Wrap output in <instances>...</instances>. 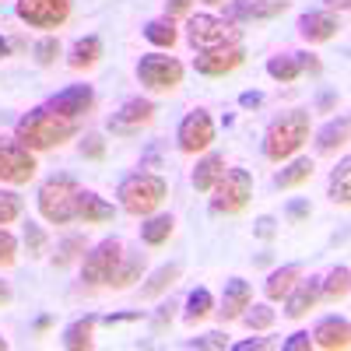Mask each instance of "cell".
<instances>
[{"label": "cell", "instance_id": "obj_44", "mask_svg": "<svg viewBox=\"0 0 351 351\" xmlns=\"http://www.w3.org/2000/svg\"><path fill=\"white\" fill-rule=\"evenodd\" d=\"M190 4H193V0H165V18H180V14H186Z\"/></svg>", "mask_w": 351, "mask_h": 351}, {"label": "cell", "instance_id": "obj_10", "mask_svg": "<svg viewBox=\"0 0 351 351\" xmlns=\"http://www.w3.org/2000/svg\"><path fill=\"white\" fill-rule=\"evenodd\" d=\"M176 141H180V152L197 155V152H208L211 141H215V120L208 116V109H193L183 116L180 130H176Z\"/></svg>", "mask_w": 351, "mask_h": 351}, {"label": "cell", "instance_id": "obj_25", "mask_svg": "<svg viewBox=\"0 0 351 351\" xmlns=\"http://www.w3.org/2000/svg\"><path fill=\"white\" fill-rule=\"evenodd\" d=\"M313 169H316L313 158H295L288 169H281V172L274 176V186H278V190H295V186H302L309 176H313Z\"/></svg>", "mask_w": 351, "mask_h": 351}, {"label": "cell", "instance_id": "obj_24", "mask_svg": "<svg viewBox=\"0 0 351 351\" xmlns=\"http://www.w3.org/2000/svg\"><path fill=\"white\" fill-rule=\"evenodd\" d=\"M348 130H351V120L348 116H337V120H330L324 130L316 134V152H337V148H344L348 144Z\"/></svg>", "mask_w": 351, "mask_h": 351}, {"label": "cell", "instance_id": "obj_15", "mask_svg": "<svg viewBox=\"0 0 351 351\" xmlns=\"http://www.w3.org/2000/svg\"><path fill=\"white\" fill-rule=\"evenodd\" d=\"M288 11V0H232L225 8V21L239 25V21H267Z\"/></svg>", "mask_w": 351, "mask_h": 351}, {"label": "cell", "instance_id": "obj_50", "mask_svg": "<svg viewBox=\"0 0 351 351\" xmlns=\"http://www.w3.org/2000/svg\"><path fill=\"white\" fill-rule=\"evenodd\" d=\"M172 309H176V306L169 302V306H162V309L155 313V330H162V327L169 324V319H172Z\"/></svg>", "mask_w": 351, "mask_h": 351}, {"label": "cell", "instance_id": "obj_43", "mask_svg": "<svg viewBox=\"0 0 351 351\" xmlns=\"http://www.w3.org/2000/svg\"><path fill=\"white\" fill-rule=\"evenodd\" d=\"M281 348H285V351H309V348H313V337H309L306 330H299V334H291Z\"/></svg>", "mask_w": 351, "mask_h": 351}, {"label": "cell", "instance_id": "obj_2", "mask_svg": "<svg viewBox=\"0 0 351 351\" xmlns=\"http://www.w3.org/2000/svg\"><path fill=\"white\" fill-rule=\"evenodd\" d=\"M306 141H309V112L306 109L281 112L278 120H271L267 134H263V155H267L271 162L291 158Z\"/></svg>", "mask_w": 351, "mask_h": 351}, {"label": "cell", "instance_id": "obj_33", "mask_svg": "<svg viewBox=\"0 0 351 351\" xmlns=\"http://www.w3.org/2000/svg\"><path fill=\"white\" fill-rule=\"evenodd\" d=\"M211 309H215L211 291H208V288H193V291H190V299H186V313H183V319H186V324H197V319H204Z\"/></svg>", "mask_w": 351, "mask_h": 351}, {"label": "cell", "instance_id": "obj_17", "mask_svg": "<svg viewBox=\"0 0 351 351\" xmlns=\"http://www.w3.org/2000/svg\"><path fill=\"white\" fill-rule=\"evenodd\" d=\"M253 302V288H250V281H243V278H228L225 281V291H221V319H239L243 316V309Z\"/></svg>", "mask_w": 351, "mask_h": 351}, {"label": "cell", "instance_id": "obj_6", "mask_svg": "<svg viewBox=\"0 0 351 351\" xmlns=\"http://www.w3.org/2000/svg\"><path fill=\"white\" fill-rule=\"evenodd\" d=\"M137 81L148 92H172L183 84V64L165 53H144L137 60Z\"/></svg>", "mask_w": 351, "mask_h": 351}, {"label": "cell", "instance_id": "obj_3", "mask_svg": "<svg viewBox=\"0 0 351 351\" xmlns=\"http://www.w3.org/2000/svg\"><path fill=\"white\" fill-rule=\"evenodd\" d=\"M165 193H169V186H165L162 176H155V172H134V176H127V180L120 183V193H116V197H120L123 211H130L137 218H148V215H155L162 208Z\"/></svg>", "mask_w": 351, "mask_h": 351}, {"label": "cell", "instance_id": "obj_30", "mask_svg": "<svg viewBox=\"0 0 351 351\" xmlns=\"http://www.w3.org/2000/svg\"><path fill=\"white\" fill-rule=\"evenodd\" d=\"M330 200L341 208L351 200V158H341V165L330 172Z\"/></svg>", "mask_w": 351, "mask_h": 351}, {"label": "cell", "instance_id": "obj_8", "mask_svg": "<svg viewBox=\"0 0 351 351\" xmlns=\"http://www.w3.org/2000/svg\"><path fill=\"white\" fill-rule=\"evenodd\" d=\"M120 260H123V243H120V239H102L92 253L84 256V263H81V281L92 285V288L109 285L112 274H116V267H120Z\"/></svg>", "mask_w": 351, "mask_h": 351}, {"label": "cell", "instance_id": "obj_23", "mask_svg": "<svg viewBox=\"0 0 351 351\" xmlns=\"http://www.w3.org/2000/svg\"><path fill=\"white\" fill-rule=\"evenodd\" d=\"M299 278H302L299 263H285V267H278V271L267 278V285H263V295H267V299H285L288 291L295 288Z\"/></svg>", "mask_w": 351, "mask_h": 351}, {"label": "cell", "instance_id": "obj_16", "mask_svg": "<svg viewBox=\"0 0 351 351\" xmlns=\"http://www.w3.org/2000/svg\"><path fill=\"white\" fill-rule=\"evenodd\" d=\"M313 344L324 351H344L351 344V327L344 316H324L313 330Z\"/></svg>", "mask_w": 351, "mask_h": 351}, {"label": "cell", "instance_id": "obj_22", "mask_svg": "<svg viewBox=\"0 0 351 351\" xmlns=\"http://www.w3.org/2000/svg\"><path fill=\"white\" fill-rule=\"evenodd\" d=\"M99 56H102V39H99V36H84V39H77V43L71 46L67 64H71L74 71H88V67L99 64Z\"/></svg>", "mask_w": 351, "mask_h": 351}, {"label": "cell", "instance_id": "obj_12", "mask_svg": "<svg viewBox=\"0 0 351 351\" xmlns=\"http://www.w3.org/2000/svg\"><path fill=\"white\" fill-rule=\"evenodd\" d=\"M243 60H246L243 43H228V46H215V49H204L200 56H193V67L204 77H225V74L236 71Z\"/></svg>", "mask_w": 351, "mask_h": 351}, {"label": "cell", "instance_id": "obj_26", "mask_svg": "<svg viewBox=\"0 0 351 351\" xmlns=\"http://www.w3.org/2000/svg\"><path fill=\"white\" fill-rule=\"evenodd\" d=\"M99 324V316H77L74 324L64 330V348L77 351V348H92V330Z\"/></svg>", "mask_w": 351, "mask_h": 351}, {"label": "cell", "instance_id": "obj_21", "mask_svg": "<svg viewBox=\"0 0 351 351\" xmlns=\"http://www.w3.org/2000/svg\"><path fill=\"white\" fill-rule=\"evenodd\" d=\"M221 172H225V155L208 152V155H204V158L197 162V169H193V190L211 193V190H215V183L221 180Z\"/></svg>", "mask_w": 351, "mask_h": 351}, {"label": "cell", "instance_id": "obj_19", "mask_svg": "<svg viewBox=\"0 0 351 351\" xmlns=\"http://www.w3.org/2000/svg\"><path fill=\"white\" fill-rule=\"evenodd\" d=\"M319 302V281H295V288L285 295V316H291V319H299V316H306L313 306Z\"/></svg>", "mask_w": 351, "mask_h": 351}, {"label": "cell", "instance_id": "obj_5", "mask_svg": "<svg viewBox=\"0 0 351 351\" xmlns=\"http://www.w3.org/2000/svg\"><path fill=\"white\" fill-rule=\"evenodd\" d=\"M211 193H215L211 197L215 215H239L253 197V176L246 169H225Z\"/></svg>", "mask_w": 351, "mask_h": 351}, {"label": "cell", "instance_id": "obj_45", "mask_svg": "<svg viewBox=\"0 0 351 351\" xmlns=\"http://www.w3.org/2000/svg\"><path fill=\"white\" fill-rule=\"evenodd\" d=\"M288 218H291V221L309 218V204H306V200H291V204H288Z\"/></svg>", "mask_w": 351, "mask_h": 351}, {"label": "cell", "instance_id": "obj_20", "mask_svg": "<svg viewBox=\"0 0 351 351\" xmlns=\"http://www.w3.org/2000/svg\"><path fill=\"white\" fill-rule=\"evenodd\" d=\"M77 218H81L84 225H102V221H112V218H116V208H112L109 200H102L99 193L81 190V193H77Z\"/></svg>", "mask_w": 351, "mask_h": 351}, {"label": "cell", "instance_id": "obj_47", "mask_svg": "<svg viewBox=\"0 0 351 351\" xmlns=\"http://www.w3.org/2000/svg\"><path fill=\"white\" fill-rule=\"evenodd\" d=\"M274 232H278V228H274V218H271V215H263V218L256 221V236H260V239H271Z\"/></svg>", "mask_w": 351, "mask_h": 351}, {"label": "cell", "instance_id": "obj_31", "mask_svg": "<svg viewBox=\"0 0 351 351\" xmlns=\"http://www.w3.org/2000/svg\"><path fill=\"white\" fill-rule=\"evenodd\" d=\"M348 278H351V271L344 267V263H341V267H334L330 274H327V281L324 285H319V295H327L330 302H344L348 299Z\"/></svg>", "mask_w": 351, "mask_h": 351}, {"label": "cell", "instance_id": "obj_56", "mask_svg": "<svg viewBox=\"0 0 351 351\" xmlns=\"http://www.w3.org/2000/svg\"><path fill=\"white\" fill-rule=\"evenodd\" d=\"M204 4H225V0H204Z\"/></svg>", "mask_w": 351, "mask_h": 351}, {"label": "cell", "instance_id": "obj_54", "mask_svg": "<svg viewBox=\"0 0 351 351\" xmlns=\"http://www.w3.org/2000/svg\"><path fill=\"white\" fill-rule=\"evenodd\" d=\"M11 49H14V46H11L4 36H0V56H11Z\"/></svg>", "mask_w": 351, "mask_h": 351}, {"label": "cell", "instance_id": "obj_40", "mask_svg": "<svg viewBox=\"0 0 351 351\" xmlns=\"http://www.w3.org/2000/svg\"><path fill=\"white\" fill-rule=\"evenodd\" d=\"M14 260H18V239L8 228H0V267H11Z\"/></svg>", "mask_w": 351, "mask_h": 351}, {"label": "cell", "instance_id": "obj_14", "mask_svg": "<svg viewBox=\"0 0 351 351\" xmlns=\"http://www.w3.org/2000/svg\"><path fill=\"white\" fill-rule=\"evenodd\" d=\"M95 106V92L88 84H71V88H64V92H56L49 102H46V109L49 112H56V116H67V120H81V116Z\"/></svg>", "mask_w": 351, "mask_h": 351}, {"label": "cell", "instance_id": "obj_42", "mask_svg": "<svg viewBox=\"0 0 351 351\" xmlns=\"http://www.w3.org/2000/svg\"><path fill=\"white\" fill-rule=\"evenodd\" d=\"M81 155H84V158H102V155H106V141H102L99 134L84 137V141H81Z\"/></svg>", "mask_w": 351, "mask_h": 351}, {"label": "cell", "instance_id": "obj_32", "mask_svg": "<svg viewBox=\"0 0 351 351\" xmlns=\"http://www.w3.org/2000/svg\"><path fill=\"white\" fill-rule=\"evenodd\" d=\"M180 271H183L180 263H165V267H158V271L152 274V281L141 288V295H144V299H155V295H162V291H165V288H169L176 278H180Z\"/></svg>", "mask_w": 351, "mask_h": 351}, {"label": "cell", "instance_id": "obj_18", "mask_svg": "<svg viewBox=\"0 0 351 351\" xmlns=\"http://www.w3.org/2000/svg\"><path fill=\"white\" fill-rule=\"evenodd\" d=\"M337 28H341L337 18L327 14V11H309V14L299 18V36L306 43H327V39L337 36Z\"/></svg>", "mask_w": 351, "mask_h": 351}, {"label": "cell", "instance_id": "obj_9", "mask_svg": "<svg viewBox=\"0 0 351 351\" xmlns=\"http://www.w3.org/2000/svg\"><path fill=\"white\" fill-rule=\"evenodd\" d=\"M36 152H28L25 144L14 137V141H0V183H11V186H21L36 176Z\"/></svg>", "mask_w": 351, "mask_h": 351}, {"label": "cell", "instance_id": "obj_38", "mask_svg": "<svg viewBox=\"0 0 351 351\" xmlns=\"http://www.w3.org/2000/svg\"><path fill=\"white\" fill-rule=\"evenodd\" d=\"M25 246H28V256H43V250H46V232L36 221L25 225Z\"/></svg>", "mask_w": 351, "mask_h": 351}, {"label": "cell", "instance_id": "obj_41", "mask_svg": "<svg viewBox=\"0 0 351 351\" xmlns=\"http://www.w3.org/2000/svg\"><path fill=\"white\" fill-rule=\"evenodd\" d=\"M186 348H208V351H221V348H228V337H225V334H218V330H211V334H204V337L186 341Z\"/></svg>", "mask_w": 351, "mask_h": 351}, {"label": "cell", "instance_id": "obj_49", "mask_svg": "<svg viewBox=\"0 0 351 351\" xmlns=\"http://www.w3.org/2000/svg\"><path fill=\"white\" fill-rule=\"evenodd\" d=\"M239 106H243V109H256V106H263V95H260V92H243V95H239Z\"/></svg>", "mask_w": 351, "mask_h": 351}, {"label": "cell", "instance_id": "obj_27", "mask_svg": "<svg viewBox=\"0 0 351 351\" xmlns=\"http://www.w3.org/2000/svg\"><path fill=\"white\" fill-rule=\"evenodd\" d=\"M176 228V218L172 215H148V221L141 225V239L148 246H162Z\"/></svg>", "mask_w": 351, "mask_h": 351}, {"label": "cell", "instance_id": "obj_28", "mask_svg": "<svg viewBox=\"0 0 351 351\" xmlns=\"http://www.w3.org/2000/svg\"><path fill=\"white\" fill-rule=\"evenodd\" d=\"M144 39H148L152 46H162V49H172L176 39H180V32H176V25L172 18H155L144 25Z\"/></svg>", "mask_w": 351, "mask_h": 351}, {"label": "cell", "instance_id": "obj_11", "mask_svg": "<svg viewBox=\"0 0 351 351\" xmlns=\"http://www.w3.org/2000/svg\"><path fill=\"white\" fill-rule=\"evenodd\" d=\"M14 11L28 28H60L71 18V0H18Z\"/></svg>", "mask_w": 351, "mask_h": 351}, {"label": "cell", "instance_id": "obj_29", "mask_svg": "<svg viewBox=\"0 0 351 351\" xmlns=\"http://www.w3.org/2000/svg\"><path fill=\"white\" fill-rule=\"evenodd\" d=\"M144 274V253H130V256H123L120 260V267H116V274H112V288H130L137 278Z\"/></svg>", "mask_w": 351, "mask_h": 351}, {"label": "cell", "instance_id": "obj_48", "mask_svg": "<svg viewBox=\"0 0 351 351\" xmlns=\"http://www.w3.org/2000/svg\"><path fill=\"white\" fill-rule=\"evenodd\" d=\"M295 60H299V67H302V71H313V74L319 71V60H316L313 53H295Z\"/></svg>", "mask_w": 351, "mask_h": 351}, {"label": "cell", "instance_id": "obj_39", "mask_svg": "<svg viewBox=\"0 0 351 351\" xmlns=\"http://www.w3.org/2000/svg\"><path fill=\"white\" fill-rule=\"evenodd\" d=\"M36 64H43V67H49L53 60H56V56H60V43H56L53 36H46V39H39L36 43Z\"/></svg>", "mask_w": 351, "mask_h": 351}, {"label": "cell", "instance_id": "obj_1", "mask_svg": "<svg viewBox=\"0 0 351 351\" xmlns=\"http://www.w3.org/2000/svg\"><path fill=\"white\" fill-rule=\"evenodd\" d=\"M77 134V120H67V116H56L49 112L46 106L25 112L18 127H14V137L25 144L28 152H49V148H60L64 141H71Z\"/></svg>", "mask_w": 351, "mask_h": 351}, {"label": "cell", "instance_id": "obj_7", "mask_svg": "<svg viewBox=\"0 0 351 351\" xmlns=\"http://www.w3.org/2000/svg\"><path fill=\"white\" fill-rule=\"evenodd\" d=\"M239 25H232L225 18H215V14H193L190 25H186V39L193 49H215V46H228V43H239Z\"/></svg>", "mask_w": 351, "mask_h": 351}, {"label": "cell", "instance_id": "obj_34", "mask_svg": "<svg viewBox=\"0 0 351 351\" xmlns=\"http://www.w3.org/2000/svg\"><path fill=\"white\" fill-rule=\"evenodd\" d=\"M267 74L274 77V81H295L299 74H302V67H299V60H295V53H285V56H271L267 60Z\"/></svg>", "mask_w": 351, "mask_h": 351}, {"label": "cell", "instance_id": "obj_37", "mask_svg": "<svg viewBox=\"0 0 351 351\" xmlns=\"http://www.w3.org/2000/svg\"><path fill=\"white\" fill-rule=\"evenodd\" d=\"M21 215V197L14 190H0V225H11Z\"/></svg>", "mask_w": 351, "mask_h": 351}, {"label": "cell", "instance_id": "obj_35", "mask_svg": "<svg viewBox=\"0 0 351 351\" xmlns=\"http://www.w3.org/2000/svg\"><path fill=\"white\" fill-rule=\"evenodd\" d=\"M243 319H246V327L250 330H271L274 327V319H278V313L271 309V306H246L243 309Z\"/></svg>", "mask_w": 351, "mask_h": 351}, {"label": "cell", "instance_id": "obj_55", "mask_svg": "<svg viewBox=\"0 0 351 351\" xmlns=\"http://www.w3.org/2000/svg\"><path fill=\"white\" fill-rule=\"evenodd\" d=\"M0 351H8V341L4 337H0Z\"/></svg>", "mask_w": 351, "mask_h": 351}, {"label": "cell", "instance_id": "obj_46", "mask_svg": "<svg viewBox=\"0 0 351 351\" xmlns=\"http://www.w3.org/2000/svg\"><path fill=\"white\" fill-rule=\"evenodd\" d=\"M263 348H271L267 337H250V341H239L236 351H263Z\"/></svg>", "mask_w": 351, "mask_h": 351}, {"label": "cell", "instance_id": "obj_51", "mask_svg": "<svg viewBox=\"0 0 351 351\" xmlns=\"http://www.w3.org/2000/svg\"><path fill=\"white\" fill-rule=\"evenodd\" d=\"M130 319H141V313H112V316H106V324L112 327V324H130Z\"/></svg>", "mask_w": 351, "mask_h": 351}, {"label": "cell", "instance_id": "obj_36", "mask_svg": "<svg viewBox=\"0 0 351 351\" xmlns=\"http://www.w3.org/2000/svg\"><path fill=\"white\" fill-rule=\"evenodd\" d=\"M77 253H84V239H81V236H67L60 246H56L53 263H56V267H67V263L77 260Z\"/></svg>", "mask_w": 351, "mask_h": 351}, {"label": "cell", "instance_id": "obj_53", "mask_svg": "<svg viewBox=\"0 0 351 351\" xmlns=\"http://www.w3.org/2000/svg\"><path fill=\"white\" fill-rule=\"evenodd\" d=\"M8 302H11V288L0 281V306H8Z\"/></svg>", "mask_w": 351, "mask_h": 351}, {"label": "cell", "instance_id": "obj_52", "mask_svg": "<svg viewBox=\"0 0 351 351\" xmlns=\"http://www.w3.org/2000/svg\"><path fill=\"white\" fill-rule=\"evenodd\" d=\"M327 8H337V11H348L351 8V0H324Z\"/></svg>", "mask_w": 351, "mask_h": 351}, {"label": "cell", "instance_id": "obj_4", "mask_svg": "<svg viewBox=\"0 0 351 351\" xmlns=\"http://www.w3.org/2000/svg\"><path fill=\"white\" fill-rule=\"evenodd\" d=\"M77 193L81 186L74 183V176H49L39 186V215L53 225H67L77 218Z\"/></svg>", "mask_w": 351, "mask_h": 351}, {"label": "cell", "instance_id": "obj_13", "mask_svg": "<svg viewBox=\"0 0 351 351\" xmlns=\"http://www.w3.org/2000/svg\"><path fill=\"white\" fill-rule=\"evenodd\" d=\"M152 116H155V102H152V99H127V102L120 106V112H112L109 130L120 134V137H130V134H137L144 123H152Z\"/></svg>", "mask_w": 351, "mask_h": 351}]
</instances>
